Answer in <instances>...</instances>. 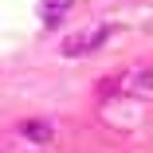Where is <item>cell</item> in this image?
<instances>
[{"instance_id":"cell-1","label":"cell","mask_w":153,"mask_h":153,"mask_svg":"<svg viewBox=\"0 0 153 153\" xmlns=\"http://www.w3.org/2000/svg\"><path fill=\"white\" fill-rule=\"evenodd\" d=\"M106 39H110V27H106V24H98V27H90V32L71 36V39L63 43V55H67V59H75V55H90V51H98Z\"/></svg>"},{"instance_id":"cell-2","label":"cell","mask_w":153,"mask_h":153,"mask_svg":"<svg viewBox=\"0 0 153 153\" xmlns=\"http://www.w3.org/2000/svg\"><path fill=\"white\" fill-rule=\"evenodd\" d=\"M20 137L32 141V145H51L55 141V126L47 118H27V122H20Z\"/></svg>"},{"instance_id":"cell-3","label":"cell","mask_w":153,"mask_h":153,"mask_svg":"<svg viewBox=\"0 0 153 153\" xmlns=\"http://www.w3.org/2000/svg\"><path fill=\"white\" fill-rule=\"evenodd\" d=\"M118 90H122V94H153V71H149V67H141V71L122 75Z\"/></svg>"},{"instance_id":"cell-4","label":"cell","mask_w":153,"mask_h":153,"mask_svg":"<svg viewBox=\"0 0 153 153\" xmlns=\"http://www.w3.org/2000/svg\"><path fill=\"white\" fill-rule=\"evenodd\" d=\"M71 16V0H43L39 4V20H43V27L51 32V27H59Z\"/></svg>"}]
</instances>
